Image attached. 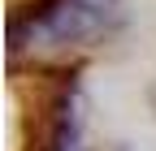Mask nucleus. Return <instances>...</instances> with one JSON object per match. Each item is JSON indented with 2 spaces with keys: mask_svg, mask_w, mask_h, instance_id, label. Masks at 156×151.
Masks as SVG:
<instances>
[{
  "mask_svg": "<svg viewBox=\"0 0 156 151\" xmlns=\"http://www.w3.org/2000/svg\"><path fill=\"white\" fill-rule=\"evenodd\" d=\"M117 17V0H52L30 22V39L39 43H74L87 39Z\"/></svg>",
  "mask_w": 156,
  "mask_h": 151,
  "instance_id": "obj_1",
  "label": "nucleus"
}]
</instances>
